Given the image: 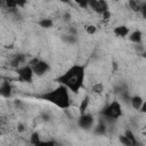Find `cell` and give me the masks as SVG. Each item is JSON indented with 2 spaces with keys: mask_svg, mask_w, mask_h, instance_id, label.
<instances>
[{
  "mask_svg": "<svg viewBox=\"0 0 146 146\" xmlns=\"http://www.w3.org/2000/svg\"><path fill=\"white\" fill-rule=\"evenodd\" d=\"M86 78V65L75 64L71 66L65 73L59 75L55 79V82H57L60 86H64L67 88L68 91L78 94L80 89L83 87Z\"/></svg>",
  "mask_w": 146,
  "mask_h": 146,
  "instance_id": "6da1fadb",
  "label": "cell"
},
{
  "mask_svg": "<svg viewBox=\"0 0 146 146\" xmlns=\"http://www.w3.org/2000/svg\"><path fill=\"white\" fill-rule=\"evenodd\" d=\"M35 97L41 100L48 102L60 110H67L71 106L70 91L67 90V88H65L64 86H60V84H58L55 89L39 94Z\"/></svg>",
  "mask_w": 146,
  "mask_h": 146,
  "instance_id": "7a4b0ae2",
  "label": "cell"
},
{
  "mask_svg": "<svg viewBox=\"0 0 146 146\" xmlns=\"http://www.w3.org/2000/svg\"><path fill=\"white\" fill-rule=\"evenodd\" d=\"M99 114L102 116H104L105 119H107L108 121H115L119 117L122 116L123 112H122V106L120 104V102L117 100H113L110 104H107L103 110H100Z\"/></svg>",
  "mask_w": 146,
  "mask_h": 146,
  "instance_id": "3957f363",
  "label": "cell"
},
{
  "mask_svg": "<svg viewBox=\"0 0 146 146\" xmlns=\"http://www.w3.org/2000/svg\"><path fill=\"white\" fill-rule=\"evenodd\" d=\"M16 73L18 75V80L21 82H25V83H32L33 81V71L32 67L29 65H22L21 67L16 68Z\"/></svg>",
  "mask_w": 146,
  "mask_h": 146,
  "instance_id": "277c9868",
  "label": "cell"
},
{
  "mask_svg": "<svg viewBox=\"0 0 146 146\" xmlns=\"http://www.w3.org/2000/svg\"><path fill=\"white\" fill-rule=\"evenodd\" d=\"M88 8H91L95 13L103 15L108 10V3L104 0H90L88 1Z\"/></svg>",
  "mask_w": 146,
  "mask_h": 146,
  "instance_id": "5b68a950",
  "label": "cell"
},
{
  "mask_svg": "<svg viewBox=\"0 0 146 146\" xmlns=\"http://www.w3.org/2000/svg\"><path fill=\"white\" fill-rule=\"evenodd\" d=\"M94 122H95V119H94V115L90 114V113H83V114H80V116L78 117V125L81 128V129H90L92 125H94Z\"/></svg>",
  "mask_w": 146,
  "mask_h": 146,
  "instance_id": "8992f818",
  "label": "cell"
},
{
  "mask_svg": "<svg viewBox=\"0 0 146 146\" xmlns=\"http://www.w3.org/2000/svg\"><path fill=\"white\" fill-rule=\"evenodd\" d=\"M49 70H50V65H49L47 62L41 60V59L32 67L33 74H35L36 76H42V75H44Z\"/></svg>",
  "mask_w": 146,
  "mask_h": 146,
  "instance_id": "52a82bcc",
  "label": "cell"
},
{
  "mask_svg": "<svg viewBox=\"0 0 146 146\" xmlns=\"http://www.w3.org/2000/svg\"><path fill=\"white\" fill-rule=\"evenodd\" d=\"M13 94V88L11 84L8 80H3L0 82V96L3 98H9Z\"/></svg>",
  "mask_w": 146,
  "mask_h": 146,
  "instance_id": "ba28073f",
  "label": "cell"
},
{
  "mask_svg": "<svg viewBox=\"0 0 146 146\" xmlns=\"http://www.w3.org/2000/svg\"><path fill=\"white\" fill-rule=\"evenodd\" d=\"M25 60H26V57L24 54H16V55H14V57L10 60V66L18 68L22 66V64L25 63Z\"/></svg>",
  "mask_w": 146,
  "mask_h": 146,
  "instance_id": "9c48e42d",
  "label": "cell"
},
{
  "mask_svg": "<svg viewBox=\"0 0 146 146\" xmlns=\"http://www.w3.org/2000/svg\"><path fill=\"white\" fill-rule=\"evenodd\" d=\"M130 104H131V106H132V108L133 110H136V111H139L140 110V107L143 106V104L145 103L144 102V99H143V97L141 96H139V95H135V96H132V97H130Z\"/></svg>",
  "mask_w": 146,
  "mask_h": 146,
  "instance_id": "30bf717a",
  "label": "cell"
},
{
  "mask_svg": "<svg viewBox=\"0 0 146 146\" xmlns=\"http://www.w3.org/2000/svg\"><path fill=\"white\" fill-rule=\"evenodd\" d=\"M113 33L115 34V36H119V38H125V36L130 33V30H129V27L125 26V25H119V26L114 27Z\"/></svg>",
  "mask_w": 146,
  "mask_h": 146,
  "instance_id": "8fae6325",
  "label": "cell"
},
{
  "mask_svg": "<svg viewBox=\"0 0 146 146\" xmlns=\"http://www.w3.org/2000/svg\"><path fill=\"white\" fill-rule=\"evenodd\" d=\"M129 40H130L131 42L136 43V44H139V43L141 42V40H143V33H141V31L136 30V31L131 32V33L129 34Z\"/></svg>",
  "mask_w": 146,
  "mask_h": 146,
  "instance_id": "7c38bea8",
  "label": "cell"
},
{
  "mask_svg": "<svg viewBox=\"0 0 146 146\" xmlns=\"http://www.w3.org/2000/svg\"><path fill=\"white\" fill-rule=\"evenodd\" d=\"M89 103H90V97H89V95H86V96L83 97V99L81 100L80 106H79V112H80V114L86 113V110L88 108Z\"/></svg>",
  "mask_w": 146,
  "mask_h": 146,
  "instance_id": "4fadbf2b",
  "label": "cell"
},
{
  "mask_svg": "<svg viewBox=\"0 0 146 146\" xmlns=\"http://www.w3.org/2000/svg\"><path fill=\"white\" fill-rule=\"evenodd\" d=\"M38 25L41 26V27H43V29H50V27H52L54 22L50 18H42V19H40L38 22Z\"/></svg>",
  "mask_w": 146,
  "mask_h": 146,
  "instance_id": "5bb4252c",
  "label": "cell"
},
{
  "mask_svg": "<svg viewBox=\"0 0 146 146\" xmlns=\"http://www.w3.org/2000/svg\"><path fill=\"white\" fill-rule=\"evenodd\" d=\"M91 91H92L94 94H96V95H102L103 91H104V84H103L102 82H98V83L92 84Z\"/></svg>",
  "mask_w": 146,
  "mask_h": 146,
  "instance_id": "9a60e30c",
  "label": "cell"
},
{
  "mask_svg": "<svg viewBox=\"0 0 146 146\" xmlns=\"http://www.w3.org/2000/svg\"><path fill=\"white\" fill-rule=\"evenodd\" d=\"M95 133L98 136H103L106 133V125L104 122H99L98 125L95 128Z\"/></svg>",
  "mask_w": 146,
  "mask_h": 146,
  "instance_id": "2e32d148",
  "label": "cell"
},
{
  "mask_svg": "<svg viewBox=\"0 0 146 146\" xmlns=\"http://www.w3.org/2000/svg\"><path fill=\"white\" fill-rule=\"evenodd\" d=\"M129 7L133 10V11H140V8H141V5L143 2H139V1H136V0H130L128 2Z\"/></svg>",
  "mask_w": 146,
  "mask_h": 146,
  "instance_id": "e0dca14e",
  "label": "cell"
},
{
  "mask_svg": "<svg viewBox=\"0 0 146 146\" xmlns=\"http://www.w3.org/2000/svg\"><path fill=\"white\" fill-rule=\"evenodd\" d=\"M123 135H124V136H125V137H127V138H128V139L133 144V146H135V144L137 143V138H136L135 133H133L130 129H127V130L124 131V133H123Z\"/></svg>",
  "mask_w": 146,
  "mask_h": 146,
  "instance_id": "ac0fdd59",
  "label": "cell"
},
{
  "mask_svg": "<svg viewBox=\"0 0 146 146\" xmlns=\"http://www.w3.org/2000/svg\"><path fill=\"white\" fill-rule=\"evenodd\" d=\"M41 141V138H40V133L38 131H34L32 135H31V138H30V143L31 145H36Z\"/></svg>",
  "mask_w": 146,
  "mask_h": 146,
  "instance_id": "d6986e66",
  "label": "cell"
},
{
  "mask_svg": "<svg viewBox=\"0 0 146 146\" xmlns=\"http://www.w3.org/2000/svg\"><path fill=\"white\" fill-rule=\"evenodd\" d=\"M119 141H120V144H121L122 146H133V144H132L124 135H120V136H119Z\"/></svg>",
  "mask_w": 146,
  "mask_h": 146,
  "instance_id": "ffe728a7",
  "label": "cell"
},
{
  "mask_svg": "<svg viewBox=\"0 0 146 146\" xmlns=\"http://www.w3.org/2000/svg\"><path fill=\"white\" fill-rule=\"evenodd\" d=\"M33 146H56V143L54 140H44V141L41 140L39 144L33 145Z\"/></svg>",
  "mask_w": 146,
  "mask_h": 146,
  "instance_id": "44dd1931",
  "label": "cell"
},
{
  "mask_svg": "<svg viewBox=\"0 0 146 146\" xmlns=\"http://www.w3.org/2000/svg\"><path fill=\"white\" fill-rule=\"evenodd\" d=\"M96 31H97V29H96L95 25H87V26H86V32H87L88 34H95Z\"/></svg>",
  "mask_w": 146,
  "mask_h": 146,
  "instance_id": "7402d4cb",
  "label": "cell"
},
{
  "mask_svg": "<svg viewBox=\"0 0 146 146\" xmlns=\"http://www.w3.org/2000/svg\"><path fill=\"white\" fill-rule=\"evenodd\" d=\"M39 60H40V58H38V57H33V58H31V59L29 60V64H27V65L31 66V67H33Z\"/></svg>",
  "mask_w": 146,
  "mask_h": 146,
  "instance_id": "603a6c76",
  "label": "cell"
},
{
  "mask_svg": "<svg viewBox=\"0 0 146 146\" xmlns=\"http://www.w3.org/2000/svg\"><path fill=\"white\" fill-rule=\"evenodd\" d=\"M102 16H103V18H104V19H108V18L111 17V13H110V10L105 11V13H104Z\"/></svg>",
  "mask_w": 146,
  "mask_h": 146,
  "instance_id": "cb8c5ba5",
  "label": "cell"
},
{
  "mask_svg": "<svg viewBox=\"0 0 146 146\" xmlns=\"http://www.w3.org/2000/svg\"><path fill=\"white\" fill-rule=\"evenodd\" d=\"M17 130H18L19 132H23V131H24V124H23V123H18V124H17Z\"/></svg>",
  "mask_w": 146,
  "mask_h": 146,
  "instance_id": "d4e9b609",
  "label": "cell"
},
{
  "mask_svg": "<svg viewBox=\"0 0 146 146\" xmlns=\"http://www.w3.org/2000/svg\"><path fill=\"white\" fill-rule=\"evenodd\" d=\"M63 18H64L66 22L70 21V18H71V14H70V13H65V14L63 15Z\"/></svg>",
  "mask_w": 146,
  "mask_h": 146,
  "instance_id": "484cf974",
  "label": "cell"
},
{
  "mask_svg": "<svg viewBox=\"0 0 146 146\" xmlns=\"http://www.w3.org/2000/svg\"><path fill=\"white\" fill-rule=\"evenodd\" d=\"M135 146H144V144H143L141 141H139V140H137V143L135 144Z\"/></svg>",
  "mask_w": 146,
  "mask_h": 146,
  "instance_id": "4316f807",
  "label": "cell"
},
{
  "mask_svg": "<svg viewBox=\"0 0 146 146\" xmlns=\"http://www.w3.org/2000/svg\"><path fill=\"white\" fill-rule=\"evenodd\" d=\"M1 135H2V131H1V125H0V137H1Z\"/></svg>",
  "mask_w": 146,
  "mask_h": 146,
  "instance_id": "83f0119b",
  "label": "cell"
},
{
  "mask_svg": "<svg viewBox=\"0 0 146 146\" xmlns=\"http://www.w3.org/2000/svg\"><path fill=\"white\" fill-rule=\"evenodd\" d=\"M0 79H1V78H0Z\"/></svg>",
  "mask_w": 146,
  "mask_h": 146,
  "instance_id": "f1b7e54d",
  "label": "cell"
}]
</instances>
